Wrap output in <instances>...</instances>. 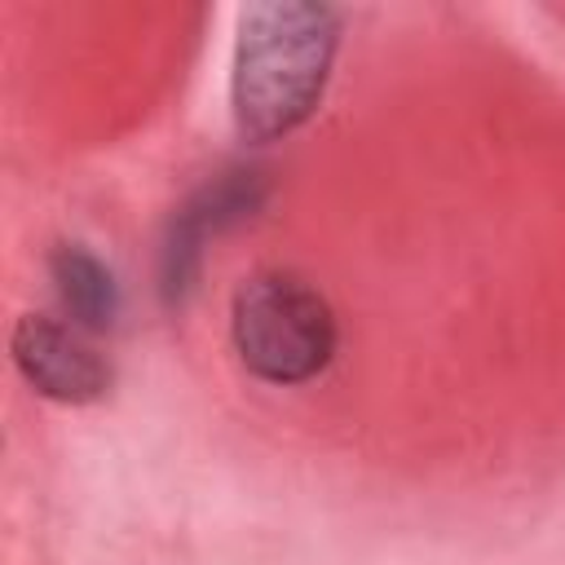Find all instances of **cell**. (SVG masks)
<instances>
[{
	"mask_svg": "<svg viewBox=\"0 0 565 565\" xmlns=\"http://www.w3.org/2000/svg\"><path fill=\"white\" fill-rule=\"evenodd\" d=\"M340 44V13L327 4H252L238 18L230 106L247 141H278L296 132L331 75Z\"/></svg>",
	"mask_w": 565,
	"mask_h": 565,
	"instance_id": "cell-1",
	"label": "cell"
},
{
	"mask_svg": "<svg viewBox=\"0 0 565 565\" xmlns=\"http://www.w3.org/2000/svg\"><path fill=\"white\" fill-rule=\"evenodd\" d=\"M335 313L296 274H252L234 291L230 340L265 384H305L335 358Z\"/></svg>",
	"mask_w": 565,
	"mask_h": 565,
	"instance_id": "cell-2",
	"label": "cell"
},
{
	"mask_svg": "<svg viewBox=\"0 0 565 565\" xmlns=\"http://www.w3.org/2000/svg\"><path fill=\"white\" fill-rule=\"evenodd\" d=\"M9 349H13V366L22 371V380L53 402L84 406L110 388L106 358L75 327H62L53 318H35V313L18 318Z\"/></svg>",
	"mask_w": 565,
	"mask_h": 565,
	"instance_id": "cell-3",
	"label": "cell"
},
{
	"mask_svg": "<svg viewBox=\"0 0 565 565\" xmlns=\"http://www.w3.org/2000/svg\"><path fill=\"white\" fill-rule=\"evenodd\" d=\"M256 199H260V190H256L252 172H247V177L234 172V177L207 185V190L177 216V225H172V238H168V247H163V287H168V291L190 287V274H194V260H199L207 234H216L221 225H230V221H238L243 212H252Z\"/></svg>",
	"mask_w": 565,
	"mask_h": 565,
	"instance_id": "cell-4",
	"label": "cell"
},
{
	"mask_svg": "<svg viewBox=\"0 0 565 565\" xmlns=\"http://www.w3.org/2000/svg\"><path fill=\"white\" fill-rule=\"evenodd\" d=\"M53 269V287L66 305V313L88 327V331H106L115 327L119 318V287H115V274L79 243H62L49 260Z\"/></svg>",
	"mask_w": 565,
	"mask_h": 565,
	"instance_id": "cell-5",
	"label": "cell"
}]
</instances>
